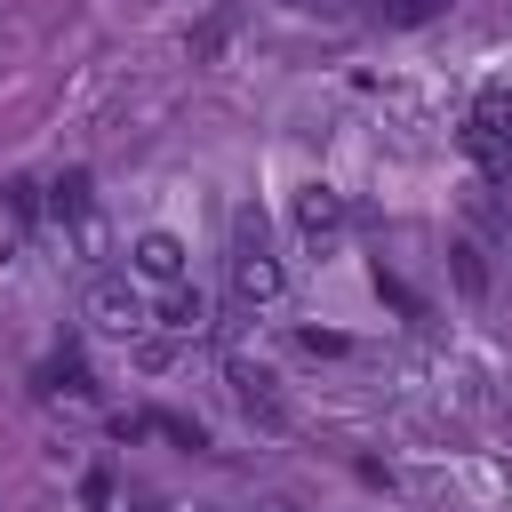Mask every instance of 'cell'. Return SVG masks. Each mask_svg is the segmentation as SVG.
Masks as SVG:
<instances>
[{"mask_svg":"<svg viewBox=\"0 0 512 512\" xmlns=\"http://www.w3.org/2000/svg\"><path fill=\"white\" fill-rule=\"evenodd\" d=\"M152 320H160L168 336H208V296L184 280V288H168V296H160V312H152Z\"/></svg>","mask_w":512,"mask_h":512,"instance_id":"ba28073f","label":"cell"},{"mask_svg":"<svg viewBox=\"0 0 512 512\" xmlns=\"http://www.w3.org/2000/svg\"><path fill=\"white\" fill-rule=\"evenodd\" d=\"M32 392H40V400H88V360H80V344H56V352L40 360V376H32Z\"/></svg>","mask_w":512,"mask_h":512,"instance_id":"52a82bcc","label":"cell"},{"mask_svg":"<svg viewBox=\"0 0 512 512\" xmlns=\"http://www.w3.org/2000/svg\"><path fill=\"white\" fill-rule=\"evenodd\" d=\"M344 224H352L344 192H328V184H304V192H296V232H304L312 256H328V248L344 240Z\"/></svg>","mask_w":512,"mask_h":512,"instance_id":"5b68a950","label":"cell"},{"mask_svg":"<svg viewBox=\"0 0 512 512\" xmlns=\"http://www.w3.org/2000/svg\"><path fill=\"white\" fill-rule=\"evenodd\" d=\"M80 496H88V512H104V504H112V472H88V480H80Z\"/></svg>","mask_w":512,"mask_h":512,"instance_id":"ac0fdd59","label":"cell"},{"mask_svg":"<svg viewBox=\"0 0 512 512\" xmlns=\"http://www.w3.org/2000/svg\"><path fill=\"white\" fill-rule=\"evenodd\" d=\"M128 272H136V280H152V288H184L192 256H184V240H176V232H136V240H128Z\"/></svg>","mask_w":512,"mask_h":512,"instance_id":"8992f818","label":"cell"},{"mask_svg":"<svg viewBox=\"0 0 512 512\" xmlns=\"http://www.w3.org/2000/svg\"><path fill=\"white\" fill-rule=\"evenodd\" d=\"M80 312H88V328H104V336H144V328H152V304H144L136 280H120V272H96Z\"/></svg>","mask_w":512,"mask_h":512,"instance_id":"7a4b0ae2","label":"cell"},{"mask_svg":"<svg viewBox=\"0 0 512 512\" xmlns=\"http://www.w3.org/2000/svg\"><path fill=\"white\" fill-rule=\"evenodd\" d=\"M64 240H72V256H80V264H104V256H112V232H104V216H96V208H88V216H72V224H64Z\"/></svg>","mask_w":512,"mask_h":512,"instance_id":"8fae6325","label":"cell"},{"mask_svg":"<svg viewBox=\"0 0 512 512\" xmlns=\"http://www.w3.org/2000/svg\"><path fill=\"white\" fill-rule=\"evenodd\" d=\"M392 24H424V16H440V0H376Z\"/></svg>","mask_w":512,"mask_h":512,"instance_id":"2e32d148","label":"cell"},{"mask_svg":"<svg viewBox=\"0 0 512 512\" xmlns=\"http://www.w3.org/2000/svg\"><path fill=\"white\" fill-rule=\"evenodd\" d=\"M224 384H232V400H240V416H248V424L288 432V400H280V376H272L264 360H224Z\"/></svg>","mask_w":512,"mask_h":512,"instance_id":"3957f363","label":"cell"},{"mask_svg":"<svg viewBox=\"0 0 512 512\" xmlns=\"http://www.w3.org/2000/svg\"><path fill=\"white\" fill-rule=\"evenodd\" d=\"M496 104H504V128H512V96H496Z\"/></svg>","mask_w":512,"mask_h":512,"instance_id":"ffe728a7","label":"cell"},{"mask_svg":"<svg viewBox=\"0 0 512 512\" xmlns=\"http://www.w3.org/2000/svg\"><path fill=\"white\" fill-rule=\"evenodd\" d=\"M136 360H144V368H168V360H176V344H168V336H144V344H136Z\"/></svg>","mask_w":512,"mask_h":512,"instance_id":"e0dca14e","label":"cell"},{"mask_svg":"<svg viewBox=\"0 0 512 512\" xmlns=\"http://www.w3.org/2000/svg\"><path fill=\"white\" fill-rule=\"evenodd\" d=\"M224 280H232V304H240V312L280 304V288H288V272H280V256H272V224H264L256 200L232 208V256H224Z\"/></svg>","mask_w":512,"mask_h":512,"instance_id":"6da1fadb","label":"cell"},{"mask_svg":"<svg viewBox=\"0 0 512 512\" xmlns=\"http://www.w3.org/2000/svg\"><path fill=\"white\" fill-rule=\"evenodd\" d=\"M256 512H296V504H288V496H264V504H256Z\"/></svg>","mask_w":512,"mask_h":512,"instance_id":"d6986e66","label":"cell"},{"mask_svg":"<svg viewBox=\"0 0 512 512\" xmlns=\"http://www.w3.org/2000/svg\"><path fill=\"white\" fill-rule=\"evenodd\" d=\"M296 352H312V360H336V352H344V336H336V328H296Z\"/></svg>","mask_w":512,"mask_h":512,"instance_id":"9a60e30c","label":"cell"},{"mask_svg":"<svg viewBox=\"0 0 512 512\" xmlns=\"http://www.w3.org/2000/svg\"><path fill=\"white\" fill-rule=\"evenodd\" d=\"M40 192H48V184H32V176H8V216H24V224H32V216H40Z\"/></svg>","mask_w":512,"mask_h":512,"instance_id":"5bb4252c","label":"cell"},{"mask_svg":"<svg viewBox=\"0 0 512 512\" xmlns=\"http://www.w3.org/2000/svg\"><path fill=\"white\" fill-rule=\"evenodd\" d=\"M464 152H472L496 184H512V128H504V104H496V96L472 104V120H464Z\"/></svg>","mask_w":512,"mask_h":512,"instance_id":"277c9868","label":"cell"},{"mask_svg":"<svg viewBox=\"0 0 512 512\" xmlns=\"http://www.w3.org/2000/svg\"><path fill=\"white\" fill-rule=\"evenodd\" d=\"M376 296H384L392 312H408V320H424V296H416V288H408L400 272H384V264H376Z\"/></svg>","mask_w":512,"mask_h":512,"instance_id":"4fadbf2b","label":"cell"},{"mask_svg":"<svg viewBox=\"0 0 512 512\" xmlns=\"http://www.w3.org/2000/svg\"><path fill=\"white\" fill-rule=\"evenodd\" d=\"M120 440H176V448H208V432H200V424H184V416H120Z\"/></svg>","mask_w":512,"mask_h":512,"instance_id":"9c48e42d","label":"cell"},{"mask_svg":"<svg viewBox=\"0 0 512 512\" xmlns=\"http://www.w3.org/2000/svg\"><path fill=\"white\" fill-rule=\"evenodd\" d=\"M96 208V192H88V168H64L56 184H48V216L56 224H72V216H88Z\"/></svg>","mask_w":512,"mask_h":512,"instance_id":"30bf717a","label":"cell"},{"mask_svg":"<svg viewBox=\"0 0 512 512\" xmlns=\"http://www.w3.org/2000/svg\"><path fill=\"white\" fill-rule=\"evenodd\" d=\"M448 264H456V288H464V296H488V264H480V248H472V240H456V248H448Z\"/></svg>","mask_w":512,"mask_h":512,"instance_id":"7c38bea8","label":"cell"}]
</instances>
